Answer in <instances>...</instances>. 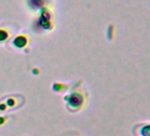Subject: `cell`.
Returning <instances> with one entry per match:
<instances>
[{
	"label": "cell",
	"instance_id": "1",
	"mask_svg": "<svg viewBox=\"0 0 150 136\" xmlns=\"http://www.w3.org/2000/svg\"><path fill=\"white\" fill-rule=\"evenodd\" d=\"M140 136H150V124H145L139 128Z\"/></svg>",
	"mask_w": 150,
	"mask_h": 136
}]
</instances>
